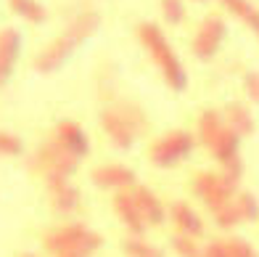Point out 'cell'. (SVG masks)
<instances>
[{
    "label": "cell",
    "instance_id": "cell-1",
    "mask_svg": "<svg viewBox=\"0 0 259 257\" xmlns=\"http://www.w3.org/2000/svg\"><path fill=\"white\" fill-rule=\"evenodd\" d=\"M96 29H98V14H88V11L79 14L48 48L34 58V69H37V72H56L61 64H66V58L72 56Z\"/></svg>",
    "mask_w": 259,
    "mask_h": 257
},
{
    "label": "cell",
    "instance_id": "cell-2",
    "mask_svg": "<svg viewBox=\"0 0 259 257\" xmlns=\"http://www.w3.org/2000/svg\"><path fill=\"white\" fill-rule=\"evenodd\" d=\"M138 34H140V43L146 45V51L154 56V61L159 64V69L164 72L167 83H169L175 90H185L188 75H185V69H183V64H180V58L172 53L167 38H164V32H161L156 24L146 21V24H140Z\"/></svg>",
    "mask_w": 259,
    "mask_h": 257
},
{
    "label": "cell",
    "instance_id": "cell-3",
    "mask_svg": "<svg viewBox=\"0 0 259 257\" xmlns=\"http://www.w3.org/2000/svg\"><path fill=\"white\" fill-rule=\"evenodd\" d=\"M101 125L116 149H130L146 130V117L133 103H119L101 114Z\"/></svg>",
    "mask_w": 259,
    "mask_h": 257
},
{
    "label": "cell",
    "instance_id": "cell-4",
    "mask_svg": "<svg viewBox=\"0 0 259 257\" xmlns=\"http://www.w3.org/2000/svg\"><path fill=\"white\" fill-rule=\"evenodd\" d=\"M42 247L58 257H82V254H93L101 247V236L93 228L74 223V226L48 231L42 239Z\"/></svg>",
    "mask_w": 259,
    "mask_h": 257
},
{
    "label": "cell",
    "instance_id": "cell-5",
    "mask_svg": "<svg viewBox=\"0 0 259 257\" xmlns=\"http://www.w3.org/2000/svg\"><path fill=\"white\" fill-rule=\"evenodd\" d=\"M79 165V157L74 151H69L58 138L42 143L34 154L29 157V167L34 172H40L45 180H56V178H69Z\"/></svg>",
    "mask_w": 259,
    "mask_h": 257
},
{
    "label": "cell",
    "instance_id": "cell-6",
    "mask_svg": "<svg viewBox=\"0 0 259 257\" xmlns=\"http://www.w3.org/2000/svg\"><path fill=\"white\" fill-rule=\"evenodd\" d=\"M191 151H193V135H188L185 130H172L151 146V162L156 167H169L183 157H188Z\"/></svg>",
    "mask_w": 259,
    "mask_h": 257
},
{
    "label": "cell",
    "instance_id": "cell-7",
    "mask_svg": "<svg viewBox=\"0 0 259 257\" xmlns=\"http://www.w3.org/2000/svg\"><path fill=\"white\" fill-rule=\"evenodd\" d=\"M193 189L209 204V209H217V207L230 202V196L235 191V180H230L228 175H225V178H220V175H211V172H201L193 180Z\"/></svg>",
    "mask_w": 259,
    "mask_h": 257
},
{
    "label": "cell",
    "instance_id": "cell-8",
    "mask_svg": "<svg viewBox=\"0 0 259 257\" xmlns=\"http://www.w3.org/2000/svg\"><path fill=\"white\" fill-rule=\"evenodd\" d=\"M225 40V21L220 16H206L193 38V53L198 58H211Z\"/></svg>",
    "mask_w": 259,
    "mask_h": 257
},
{
    "label": "cell",
    "instance_id": "cell-9",
    "mask_svg": "<svg viewBox=\"0 0 259 257\" xmlns=\"http://www.w3.org/2000/svg\"><path fill=\"white\" fill-rule=\"evenodd\" d=\"M114 209H116V215H119L122 223L130 228V233L140 236V233L146 231V217H143V212H140V207H138V199H135V196H130L127 191L116 194Z\"/></svg>",
    "mask_w": 259,
    "mask_h": 257
},
{
    "label": "cell",
    "instance_id": "cell-10",
    "mask_svg": "<svg viewBox=\"0 0 259 257\" xmlns=\"http://www.w3.org/2000/svg\"><path fill=\"white\" fill-rule=\"evenodd\" d=\"M48 186H51V204H53L56 212L72 215L74 209L79 207V191L74 189L72 183H66V178L48 180Z\"/></svg>",
    "mask_w": 259,
    "mask_h": 257
},
{
    "label": "cell",
    "instance_id": "cell-11",
    "mask_svg": "<svg viewBox=\"0 0 259 257\" xmlns=\"http://www.w3.org/2000/svg\"><path fill=\"white\" fill-rule=\"evenodd\" d=\"M93 183L101 189H130L135 183V175L124 165H106L93 170Z\"/></svg>",
    "mask_w": 259,
    "mask_h": 257
},
{
    "label": "cell",
    "instance_id": "cell-12",
    "mask_svg": "<svg viewBox=\"0 0 259 257\" xmlns=\"http://www.w3.org/2000/svg\"><path fill=\"white\" fill-rule=\"evenodd\" d=\"M19 48H21V34L19 29L8 27L0 32V85L8 80L11 69L16 64V56H19Z\"/></svg>",
    "mask_w": 259,
    "mask_h": 257
},
{
    "label": "cell",
    "instance_id": "cell-13",
    "mask_svg": "<svg viewBox=\"0 0 259 257\" xmlns=\"http://www.w3.org/2000/svg\"><path fill=\"white\" fill-rule=\"evenodd\" d=\"M56 138L61 141L69 151H74V154L82 159L90 151V141H88V135H85V130L77 125V122H72V120H64V122H58V130H56Z\"/></svg>",
    "mask_w": 259,
    "mask_h": 257
},
{
    "label": "cell",
    "instance_id": "cell-14",
    "mask_svg": "<svg viewBox=\"0 0 259 257\" xmlns=\"http://www.w3.org/2000/svg\"><path fill=\"white\" fill-rule=\"evenodd\" d=\"M169 212H172V220L180 226V231H183V233H188V236H193V239L204 233V223H201V217H198V215L193 212V207H188L185 202H175Z\"/></svg>",
    "mask_w": 259,
    "mask_h": 257
},
{
    "label": "cell",
    "instance_id": "cell-15",
    "mask_svg": "<svg viewBox=\"0 0 259 257\" xmlns=\"http://www.w3.org/2000/svg\"><path fill=\"white\" fill-rule=\"evenodd\" d=\"M206 254H211V257H251L254 247L243 239H225V241H211L206 247Z\"/></svg>",
    "mask_w": 259,
    "mask_h": 257
},
{
    "label": "cell",
    "instance_id": "cell-16",
    "mask_svg": "<svg viewBox=\"0 0 259 257\" xmlns=\"http://www.w3.org/2000/svg\"><path fill=\"white\" fill-rule=\"evenodd\" d=\"M135 199H138V207H140V212H143L146 223H161V220H164V207H161V202L156 199V196L151 194V189L138 186V189H135Z\"/></svg>",
    "mask_w": 259,
    "mask_h": 257
},
{
    "label": "cell",
    "instance_id": "cell-17",
    "mask_svg": "<svg viewBox=\"0 0 259 257\" xmlns=\"http://www.w3.org/2000/svg\"><path fill=\"white\" fill-rule=\"evenodd\" d=\"M209 149H211V154H214L220 162H228L233 157H238V133H235L233 127H225Z\"/></svg>",
    "mask_w": 259,
    "mask_h": 257
},
{
    "label": "cell",
    "instance_id": "cell-18",
    "mask_svg": "<svg viewBox=\"0 0 259 257\" xmlns=\"http://www.w3.org/2000/svg\"><path fill=\"white\" fill-rule=\"evenodd\" d=\"M225 130V125H222V117L217 114V112H204L201 114V120H198V135H201V141L206 143V146H211L217 141V135Z\"/></svg>",
    "mask_w": 259,
    "mask_h": 257
},
{
    "label": "cell",
    "instance_id": "cell-19",
    "mask_svg": "<svg viewBox=\"0 0 259 257\" xmlns=\"http://www.w3.org/2000/svg\"><path fill=\"white\" fill-rule=\"evenodd\" d=\"M228 122H230V127L238 135H246V133L254 130L251 112L246 109V106H241V103H230V106H228Z\"/></svg>",
    "mask_w": 259,
    "mask_h": 257
},
{
    "label": "cell",
    "instance_id": "cell-20",
    "mask_svg": "<svg viewBox=\"0 0 259 257\" xmlns=\"http://www.w3.org/2000/svg\"><path fill=\"white\" fill-rule=\"evenodd\" d=\"M11 11H14L16 16H21L24 21H34V24H40L45 21V8L37 3V0H8Z\"/></svg>",
    "mask_w": 259,
    "mask_h": 257
},
{
    "label": "cell",
    "instance_id": "cell-21",
    "mask_svg": "<svg viewBox=\"0 0 259 257\" xmlns=\"http://www.w3.org/2000/svg\"><path fill=\"white\" fill-rule=\"evenodd\" d=\"M222 6H225L228 11H233L238 19H243L251 29L259 32V11L249 3V0H222Z\"/></svg>",
    "mask_w": 259,
    "mask_h": 257
},
{
    "label": "cell",
    "instance_id": "cell-22",
    "mask_svg": "<svg viewBox=\"0 0 259 257\" xmlns=\"http://www.w3.org/2000/svg\"><path fill=\"white\" fill-rule=\"evenodd\" d=\"M211 215H214L217 226H222V228H233V226L241 220L238 207L230 204V202H228V204H222V207H217V209H211Z\"/></svg>",
    "mask_w": 259,
    "mask_h": 257
},
{
    "label": "cell",
    "instance_id": "cell-23",
    "mask_svg": "<svg viewBox=\"0 0 259 257\" xmlns=\"http://www.w3.org/2000/svg\"><path fill=\"white\" fill-rule=\"evenodd\" d=\"M124 252H130V254H138V257H156L159 254V249L156 247H151L148 241H143L140 236H133V239H124Z\"/></svg>",
    "mask_w": 259,
    "mask_h": 257
},
{
    "label": "cell",
    "instance_id": "cell-24",
    "mask_svg": "<svg viewBox=\"0 0 259 257\" xmlns=\"http://www.w3.org/2000/svg\"><path fill=\"white\" fill-rule=\"evenodd\" d=\"M235 207H238V212H241V220H259V202L251 194H241Z\"/></svg>",
    "mask_w": 259,
    "mask_h": 257
},
{
    "label": "cell",
    "instance_id": "cell-25",
    "mask_svg": "<svg viewBox=\"0 0 259 257\" xmlns=\"http://www.w3.org/2000/svg\"><path fill=\"white\" fill-rule=\"evenodd\" d=\"M161 11H164V19L169 24H180L185 19V6L183 0H161Z\"/></svg>",
    "mask_w": 259,
    "mask_h": 257
},
{
    "label": "cell",
    "instance_id": "cell-26",
    "mask_svg": "<svg viewBox=\"0 0 259 257\" xmlns=\"http://www.w3.org/2000/svg\"><path fill=\"white\" fill-rule=\"evenodd\" d=\"M24 151V143L19 141L16 135H11V133H0V154L3 157H16Z\"/></svg>",
    "mask_w": 259,
    "mask_h": 257
},
{
    "label": "cell",
    "instance_id": "cell-27",
    "mask_svg": "<svg viewBox=\"0 0 259 257\" xmlns=\"http://www.w3.org/2000/svg\"><path fill=\"white\" fill-rule=\"evenodd\" d=\"M172 249L178 254H198L196 244H193V236H188V233H183V236H175L172 239Z\"/></svg>",
    "mask_w": 259,
    "mask_h": 257
},
{
    "label": "cell",
    "instance_id": "cell-28",
    "mask_svg": "<svg viewBox=\"0 0 259 257\" xmlns=\"http://www.w3.org/2000/svg\"><path fill=\"white\" fill-rule=\"evenodd\" d=\"M246 93H249V98L259 103V75L256 72H249L246 75Z\"/></svg>",
    "mask_w": 259,
    "mask_h": 257
},
{
    "label": "cell",
    "instance_id": "cell-29",
    "mask_svg": "<svg viewBox=\"0 0 259 257\" xmlns=\"http://www.w3.org/2000/svg\"><path fill=\"white\" fill-rule=\"evenodd\" d=\"M225 167H228V178H230V180H238V178H241V159H238V157L228 159Z\"/></svg>",
    "mask_w": 259,
    "mask_h": 257
}]
</instances>
